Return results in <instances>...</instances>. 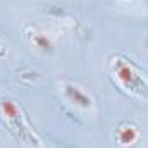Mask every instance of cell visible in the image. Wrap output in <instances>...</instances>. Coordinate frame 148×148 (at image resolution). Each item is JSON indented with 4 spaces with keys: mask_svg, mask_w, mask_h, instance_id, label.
I'll return each mask as SVG.
<instances>
[{
    "mask_svg": "<svg viewBox=\"0 0 148 148\" xmlns=\"http://www.w3.org/2000/svg\"><path fill=\"white\" fill-rule=\"evenodd\" d=\"M2 110H3V114H5V117L9 119L10 126L14 127V131L17 133V136H19L26 145L35 147V148L40 147V140L35 136V133L28 127L26 121L23 119L21 110H19L9 98H3V100H2Z\"/></svg>",
    "mask_w": 148,
    "mask_h": 148,
    "instance_id": "obj_2",
    "label": "cell"
},
{
    "mask_svg": "<svg viewBox=\"0 0 148 148\" xmlns=\"http://www.w3.org/2000/svg\"><path fill=\"white\" fill-rule=\"evenodd\" d=\"M64 93H66V97H67L73 103L79 105V107H83V109H90V107L93 105L91 97L86 95V93H84L79 86H76V84L64 83Z\"/></svg>",
    "mask_w": 148,
    "mask_h": 148,
    "instance_id": "obj_3",
    "label": "cell"
},
{
    "mask_svg": "<svg viewBox=\"0 0 148 148\" xmlns=\"http://www.w3.org/2000/svg\"><path fill=\"white\" fill-rule=\"evenodd\" d=\"M114 71L115 76L119 77V81L134 95H140L143 98H148V83L145 77L138 73L136 66L127 60V59H119L114 62Z\"/></svg>",
    "mask_w": 148,
    "mask_h": 148,
    "instance_id": "obj_1",
    "label": "cell"
},
{
    "mask_svg": "<svg viewBox=\"0 0 148 148\" xmlns=\"http://www.w3.org/2000/svg\"><path fill=\"white\" fill-rule=\"evenodd\" d=\"M117 140L122 147H129L138 140V129L133 124H124L117 131Z\"/></svg>",
    "mask_w": 148,
    "mask_h": 148,
    "instance_id": "obj_4",
    "label": "cell"
},
{
    "mask_svg": "<svg viewBox=\"0 0 148 148\" xmlns=\"http://www.w3.org/2000/svg\"><path fill=\"white\" fill-rule=\"evenodd\" d=\"M33 43L36 45L38 48H41V50H48L50 48V40L45 36V35H40V33H36L33 36Z\"/></svg>",
    "mask_w": 148,
    "mask_h": 148,
    "instance_id": "obj_5",
    "label": "cell"
}]
</instances>
